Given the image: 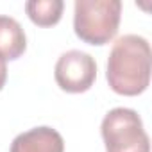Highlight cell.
Here are the masks:
<instances>
[{
  "instance_id": "7a4b0ae2",
  "label": "cell",
  "mask_w": 152,
  "mask_h": 152,
  "mask_svg": "<svg viewBox=\"0 0 152 152\" xmlns=\"http://www.w3.org/2000/svg\"><path fill=\"white\" fill-rule=\"evenodd\" d=\"M120 16V0H75L73 31L84 43L106 45L116 36Z\"/></svg>"
},
{
  "instance_id": "8992f818",
  "label": "cell",
  "mask_w": 152,
  "mask_h": 152,
  "mask_svg": "<svg viewBox=\"0 0 152 152\" xmlns=\"http://www.w3.org/2000/svg\"><path fill=\"white\" fill-rule=\"evenodd\" d=\"M27 48V38L22 25L6 15H0V56L4 59H18Z\"/></svg>"
},
{
  "instance_id": "3957f363",
  "label": "cell",
  "mask_w": 152,
  "mask_h": 152,
  "mask_svg": "<svg viewBox=\"0 0 152 152\" xmlns=\"http://www.w3.org/2000/svg\"><path fill=\"white\" fill-rule=\"evenodd\" d=\"M106 152H150V140L134 109L115 107L100 125Z\"/></svg>"
},
{
  "instance_id": "6da1fadb",
  "label": "cell",
  "mask_w": 152,
  "mask_h": 152,
  "mask_svg": "<svg viewBox=\"0 0 152 152\" xmlns=\"http://www.w3.org/2000/svg\"><path fill=\"white\" fill-rule=\"evenodd\" d=\"M150 45L143 36L125 34L118 38L107 57L106 79L118 95L136 97L150 83Z\"/></svg>"
},
{
  "instance_id": "277c9868",
  "label": "cell",
  "mask_w": 152,
  "mask_h": 152,
  "mask_svg": "<svg viewBox=\"0 0 152 152\" xmlns=\"http://www.w3.org/2000/svg\"><path fill=\"white\" fill-rule=\"evenodd\" d=\"M54 77L57 86L66 93H84L97 79V63L83 50H68L56 63Z\"/></svg>"
},
{
  "instance_id": "52a82bcc",
  "label": "cell",
  "mask_w": 152,
  "mask_h": 152,
  "mask_svg": "<svg viewBox=\"0 0 152 152\" xmlns=\"http://www.w3.org/2000/svg\"><path fill=\"white\" fill-rule=\"evenodd\" d=\"M64 2L63 0H31L25 4V11L32 23L39 27H52L61 20Z\"/></svg>"
},
{
  "instance_id": "5b68a950",
  "label": "cell",
  "mask_w": 152,
  "mask_h": 152,
  "mask_svg": "<svg viewBox=\"0 0 152 152\" xmlns=\"http://www.w3.org/2000/svg\"><path fill=\"white\" fill-rule=\"evenodd\" d=\"M11 152H64V141L56 129L41 125L18 134L11 143Z\"/></svg>"
},
{
  "instance_id": "ba28073f",
  "label": "cell",
  "mask_w": 152,
  "mask_h": 152,
  "mask_svg": "<svg viewBox=\"0 0 152 152\" xmlns=\"http://www.w3.org/2000/svg\"><path fill=\"white\" fill-rule=\"evenodd\" d=\"M6 81H7V64H6V59L0 56V90L4 88Z\"/></svg>"
}]
</instances>
